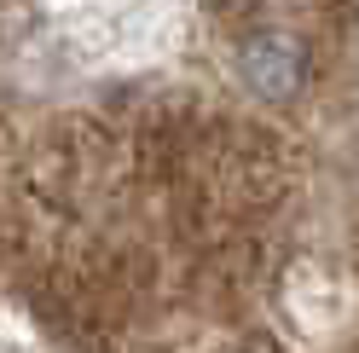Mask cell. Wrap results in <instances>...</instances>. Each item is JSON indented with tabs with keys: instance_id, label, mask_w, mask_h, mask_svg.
I'll return each instance as SVG.
<instances>
[{
	"instance_id": "cell-1",
	"label": "cell",
	"mask_w": 359,
	"mask_h": 353,
	"mask_svg": "<svg viewBox=\"0 0 359 353\" xmlns=\"http://www.w3.org/2000/svg\"><path fill=\"white\" fill-rule=\"evenodd\" d=\"M238 70L261 99H296L307 87V47L296 35H284V29H261V35L243 41Z\"/></svg>"
}]
</instances>
